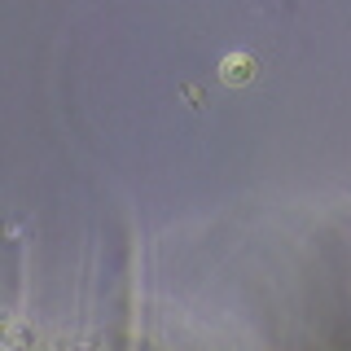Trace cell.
Returning <instances> with one entry per match:
<instances>
[{"mask_svg": "<svg viewBox=\"0 0 351 351\" xmlns=\"http://www.w3.org/2000/svg\"><path fill=\"white\" fill-rule=\"evenodd\" d=\"M219 80H224V84H246V80H255V62H250L246 53H228V58L219 62Z\"/></svg>", "mask_w": 351, "mask_h": 351, "instance_id": "1", "label": "cell"}]
</instances>
